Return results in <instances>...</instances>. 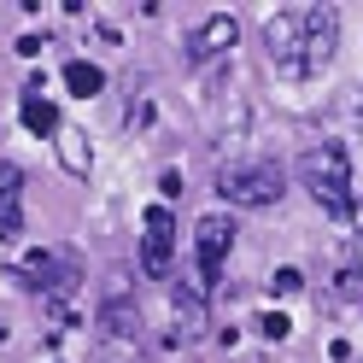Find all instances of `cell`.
<instances>
[{"label":"cell","mask_w":363,"mask_h":363,"mask_svg":"<svg viewBox=\"0 0 363 363\" xmlns=\"http://www.w3.org/2000/svg\"><path fill=\"white\" fill-rule=\"evenodd\" d=\"M246 363H264V357H246Z\"/></svg>","instance_id":"cell-18"},{"label":"cell","mask_w":363,"mask_h":363,"mask_svg":"<svg viewBox=\"0 0 363 363\" xmlns=\"http://www.w3.org/2000/svg\"><path fill=\"white\" fill-rule=\"evenodd\" d=\"M287 328H293V323H287L281 311H264V323H258V334H264V340H287Z\"/></svg>","instance_id":"cell-15"},{"label":"cell","mask_w":363,"mask_h":363,"mask_svg":"<svg viewBox=\"0 0 363 363\" xmlns=\"http://www.w3.org/2000/svg\"><path fill=\"white\" fill-rule=\"evenodd\" d=\"M235 41H240V18L235 12H206L188 35H182V53L194 65H211V59H229Z\"/></svg>","instance_id":"cell-7"},{"label":"cell","mask_w":363,"mask_h":363,"mask_svg":"<svg viewBox=\"0 0 363 363\" xmlns=\"http://www.w3.org/2000/svg\"><path fill=\"white\" fill-rule=\"evenodd\" d=\"M18 123H24L30 135H59V106L41 94V88H24V100H18Z\"/></svg>","instance_id":"cell-11"},{"label":"cell","mask_w":363,"mask_h":363,"mask_svg":"<svg viewBox=\"0 0 363 363\" xmlns=\"http://www.w3.org/2000/svg\"><path fill=\"white\" fill-rule=\"evenodd\" d=\"M334 293H340V299H346L352 311H363V258H357V264H346V269L334 276Z\"/></svg>","instance_id":"cell-14"},{"label":"cell","mask_w":363,"mask_h":363,"mask_svg":"<svg viewBox=\"0 0 363 363\" xmlns=\"http://www.w3.org/2000/svg\"><path fill=\"white\" fill-rule=\"evenodd\" d=\"M59 164L71 170V176H88V164H94V152H88V135L82 129H71V123H59Z\"/></svg>","instance_id":"cell-12"},{"label":"cell","mask_w":363,"mask_h":363,"mask_svg":"<svg viewBox=\"0 0 363 363\" xmlns=\"http://www.w3.org/2000/svg\"><path fill=\"white\" fill-rule=\"evenodd\" d=\"M170 269H176V217H170V206H147V217H141V276L170 281Z\"/></svg>","instance_id":"cell-6"},{"label":"cell","mask_w":363,"mask_h":363,"mask_svg":"<svg viewBox=\"0 0 363 363\" xmlns=\"http://www.w3.org/2000/svg\"><path fill=\"white\" fill-rule=\"evenodd\" d=\"M65 88H71L77 100H94L100 88H106V71H100V65H88V59H71V65H65Z\"/></svg>","instance_id":"cell-13"},{"label":"cell","mask_w":363,"mask_h":363,"mask_svg":"<svg viewBox=\"0 0 363 363\" xmlns=\"http://www.w3.org/2000/svg\"><path fill=\"white\" fill-rule=\"evenodd\" d=\"M264 53H269V71L281 82H305L311 65H305V18L299 6H281L264 18Z\"/></svg>","instance_id":"cell-4"},{"label":"cell","mask_w":363,"mask_h":363,"mask_svg":"<svg viewBox=\"0 0 363 363\" xmlns=\"http://www.w3.org/2000/svg\"><path fill=\"white\" fill-rule=\"evenodd\" d=\"M229 252H235V217H229V211H206V217L194 223V264H199V293H217Z\"/></svg>","instance_id":"cell-5"},{"label":"cell","mask_w":363,"mask_h":363,"mask_svg":"<svg viewBox=\"0 0 363 363\" xmlns=\"http://www.w3.org/2000/svg\"><path fill=\"white\" fill-rule=\"evenodd\" d=\"M299 188L323 206L334 223L357 217V188H352V152L340 141H316L299 152Z\"/></svg>","instance_id":"cell-1"},{"label":"cell","mask_w":363,"mask_h":363,"mask_svg":"<svg viewBox=\"0 0 363 363\" xmlns=\"http://www.w3.org/2000/svg\"><path fill=\"white\" fill-rule=\"evenodd\" d=\"M352 106H357V129H363V88H352V94H346Z\"/></svg>","instance_id":"cell-17"},{"label":"cell","mask_w":363,"mask_h":363,"mask_svg":"<svg viewBox=\"0 0 363 363\" xmlns=\"http://www.w3.org/2000/svg\"><path fill=\"white\" fill-rule=\"evenodd\" d=\"M206 323H211V305L199 287H176L170 293V340L176 346H194V340H206Z\"/></svg>","instance_id":"cell-9"},{"label":"cell","mask_w":363,"mask_h":363,"mask_svg":"<svg viewBox=\"0 0 363 363\" xmlns=\"http://www.w3.org/2000/svg\"><path fill=\"white\" fill-rule=\"evenodd\" d=\"M281 194H287L281 158L240 152L229 164H217V199H229L235 211H269V206H281Z\"/></svg>","instance_id":"cell-2"},{"label":"cell","mask_w":363,"mask_h":363,"mask_svg":"<svg viewBox=\"0 0 363 363\" xmlns=\"http://www.w3.org/2000/svg\"><path fill=\"white\" fill-rule=\"evenodd\" d=\"M299 287V269H276V293H293Z\"/></svg>","instance_id":"cell-16"},{"label":"cell","mask_w":363,"mask_h":363,"mask_svg":"<svg viewBox=\"0 0 363 363\" xmlns=\"http://www.w3.org/2000/svg\"><path fill=\"white\" fill-rule=\"evenodd\" d=\"M24 235V170L12 158H0V240Z\"/></svg>","instance_id":"cell-10"},{"label":"cell","mask_w":363,"mask_h":363,"mask_svg":"<svg viewBox=\"0 0 363 363\" xmlns=\"http://www.w3.org/2000/svg\"><path fill=\"white\" fill-rule=\"evenodd\" d=\"M18 276H24L30 293H41V299L65 305V299L82 287V258H77V246H35Z\"/></svg>","instance_id":"cell-3"},{"label":"cell","mask_w":363,"mask_h":363,"mask_svg":"<svg viewBox=\"0 0 363 363\" xmlns=\"http://www.w3.org/2000/svg\"><path fill=\"white\" fill-rule=\"evenodd\" d=\"M299 18H305V65L316 77L340 53V6H299Z\"/></svg>","instance_id":"cell-8"}]
</instances>
